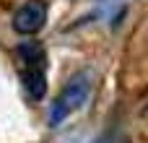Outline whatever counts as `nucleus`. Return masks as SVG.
<instances>
[{
  "label": "nucleus",
  "instance_id": "20e7f679",
  "mask_svg": "<svg viewBox=\"0 0 148 143\" xmlns=\"http://www.w3.org/2000/svg\"><path fill=\"white\" fill-rule=\"evenodd\" d=\"M94 143H120V138H117L114 133H107V135H101L99 141H94Z\"/></svg>",
  "mask_w": 148,
  "mask_h": 143
},
{
  "label": "nucleus",
  "instance_id": "f03ea898",
  "mask_svg": "<svg viewBox=\"0 0 148 143\" xmlns=\"http://www.w3.org/2000/svg\"><path fill=\"white\" fill-rule=\"evenodd\" d=\"M91 83H94V76H91L88 70H81V73H75V76L62 86L60 96L55 99V104H52V109H49V125H52V128L62 125L73 112H78V109L86 104V99H88V94H91Z\"/></svg>",
  "mask_w": 148,
  "mask_h": 143
},
{
  "label": "nucleus",
  "instance_id": "f257e3e1",
  "mask_svg": "<svg viewBox=\"0 0 148 143\" xmlns=\"http://www.w3.org/2000/svg\"><path fill=\"white\" fill-rule=\"evenodd\" d=\"M18 76L31 99H44L47 94V52L39 42H26L16 50Z\"/></svg>",
  "mask_w": 148,
  "mask_h": 143
},
{
  "label": "nucleus",
  "instance_id": "7ed1b4c3",
  "mask_svg": "<svg viewBox=\"0 0 148 143\" xmlns=\"http://www.w3.org/2000/svg\"><path fill=\"white\" fill-rule=\"evenodd\" d=\"M47 23V5L42 0H29L23 3L16 16H13V29L23 36H34L42 31V26Z\"/></svg>",
  "mask_w": 148,
  "mask_h": 143
}]
</instances>
